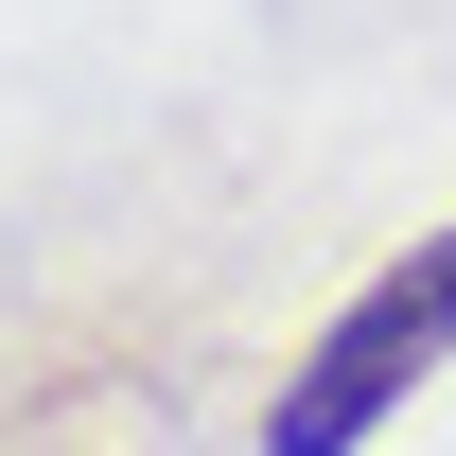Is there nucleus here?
Returning <instances> with one entry per match:
<instances>
[{
  "label": "nucleus",
  "mask_w": 456,
  "mask_h": 456,
  "mask_svg": "<svg viewBox=\"0 0 456 456\" xmlns=\"http://www.w3.org/2000/svg\"><path fill=\"white\" fill-rule=\"evenodd\" d=\"M439 369H456V228H439V246H403L387 281L298 351V387L264 403V456H369Z\"/></svg>",
  "instance_id": "obj_1"
}]
</instances>
